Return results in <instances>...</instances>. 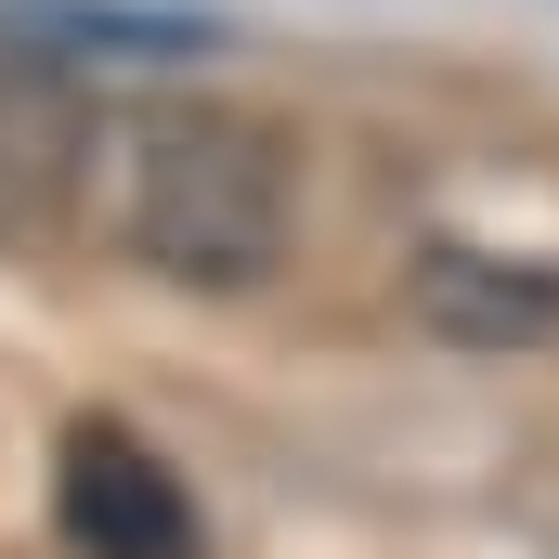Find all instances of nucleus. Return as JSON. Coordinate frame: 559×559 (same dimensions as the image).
I'll return each mask as SVG.
<instances>
[{
  "label": "nucleus",
  "instance_id": "nucleus-1",
  "mask_svg": "<svg viewBox=\"0 0 559 559\" xmlns=\"http://www.w3.org/2000/svg\"><path fill=\"white\" fill-rule=\"evenodd\" d=\"M105 222H118V248L143 274L235 299L286 261L299 156L248 105H143V118L105 131Z\"/></svg>",
  "mask_w": 559,
  "mask_h": 559
},
{
  "label": "nucleus",
  "instance_id": "nucleus-2",
  "mask_svg": "<svg viewBox=\"0 0 559 559\" xmlns=\"http://www.w3.org/2000/svg\"><path fill=\"white\" fill-rule=\"evenodd\" d=\"M52 521L79 559H209V521L182 495V468L118 417H79L52 455Z\"/></svg>",
  "mask_w": 559,
  "mask_h": 559
},
{
  "label": "nucleus",
  "instance_id": "nucleus-3",
  "mask_svg": "<svg viewBox=\"0 0 559 559\" xmlns=\"http://www.w3.org/2000/svg\"><path fill=\"white\" fill-rule=\"evenodd\" d=\"M404 299H417L429 338H455V352H547L559 338V261H534V248L429 235L404 261Z\"/></svg>",
  "mask_w": 559,
  "mask_h": 559
},
{
  "label": "nucleus",
  "instance_id": "nucleus-4",
  "mask_svg": "<svg viewBox=\"0 0 559 559\" xmlns=\"http://www.w3.org/2000/svg\"><path fill=\"white\" fill-rule=\"evenodd\" d=\"M92 182V118L52 79H0V235H39Z\"/></svg>",
  "mask_w": 559,
  "mask_h": 559
},
{
  "label": "nucleus",
  "instance_id": "nucleus-5",
  "mask_svg": "<svg viewBox=\"0 0 559 559\" xmlns=\"http://www.w3.org/2000/svg\"><path fill=\"white\" fill-rule=\"evenodd\" d=\"M13 39L26 52H195V26H169V13H66V0L13 13Z\"/></svg>",
  "mask_w": 559,
  "mask_h": 559
}]
</instances>
